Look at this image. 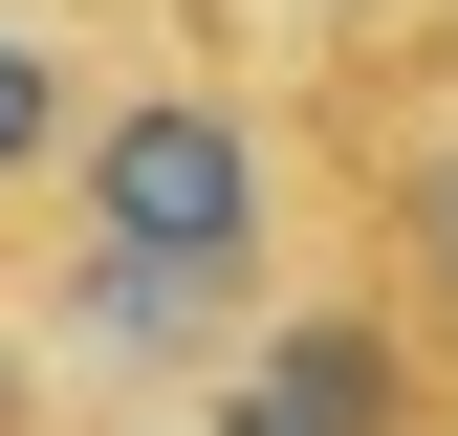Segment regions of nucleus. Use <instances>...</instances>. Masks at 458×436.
I'll return each instance as SVG.
<instances>
[{
  "mask_svg": "<svg viewBox=\"0 0 458 436\" xmlns=\"http://www.w3.org/2000/svg\"><path fill=\"white\" fill-rule=\"evenodd\" d=\"M109 88H131V44H109L88 0H0V262L44 240V197H66V153L109 131Z\"/></svg>",
  "mask_w": 458,
  "mask_h": 436,
  "instance_id": "nucleus-4",
  "label": "nucleus"
},
{
  "mask_svg": "<svg viewBox=\"0 0 458 436\" xmlns=\"http://www.w3.org/2000/svg\"><path fill=\"white\" fill-rule=\"evenodd\" d=\"M327 109V240L415 306V349L458 371V22L437 44H371V66H306Z\"/></svg>",
  "mask_w": 458,
  "mask_h": 436,
  "instance_id": "nucleus-2",
  "label": "nucleus"
},
{
  "mask_svg": "<svg viewBox=\"0 0 458 436\" xmlns=\"http://www.w3.org/2000/svg\"><path fill=\"white\" fill-rule=\"evenodd\" d=\"M241 22L284 44V66H371V44H437L458 0H241Z\"/></svg>",
  "mask_w": 458,
  "mask_h": 436,
  "instance_id": "nucleus-5",
  "label": "nucleus"
},
{
  "mask_svg": "<svg viewBox=\"0 0 458 436\" xmlns=\"http://www.w3.org/2000/svg\"><path fill=\"white\" fill-rule=\"evenodd\" d=\"M306 284H327V109H306V66L131 44L109 131L66 153V197L22 240V306L66 327V371L109 415H197Z\"/></svg>",
  "mask_w": 458,
  "mask_h": 436,
  "instance_id": "nucleus-1",
  "label": "nucleus"
},
{
  "mask_svg": "<svg viewBox=\"0 0 458 436\" xmlns=\"http://www.w3.org/2000/svg\"><path fill=\"white\" fill-rule=\"evenodd\" d=\"M175 436H458V371L415 349V306L371 284L350 240H327V284L262 327L241 371H218V393L175 415Z\"/></svg>",
  "mask_w": 458,
  "mask_h": 436,
  "instance_id": "nucleus-3",
  "label": "nucleus"
}]
</instances>
